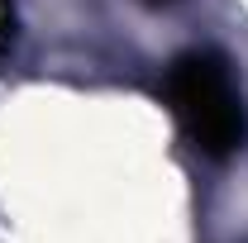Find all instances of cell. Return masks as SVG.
<instances>
[{"mask_svg": "<svg viewBox=\"0 0 248 243\" xmlns=\"http://www.w3.org/2000/svg\"><path fill=\"white\" fill-rule=\"evenodd\" d=\"M162 100L172 105L186 138L210 157H229L248 143V105L239 91V76L224 53L191 48L172 58L162 76Z\"/></svg>", "mask_w": 248, "mask_h": 243, "instance_id": "1", "label": "cell"}, {"mask_svg": "<svg viewBox=\"0 0 248 243\" xmlns=\"http://www.w3.org/2000/svg\"><path fill=\"white\" fill-rule=\"evenodd\" d=\"M143 5H172V0H143Z\"/></svg>", "mask_w": 248, "mask_h": 243, "instance_id": "2", "label": "cell"}]
</instances>
